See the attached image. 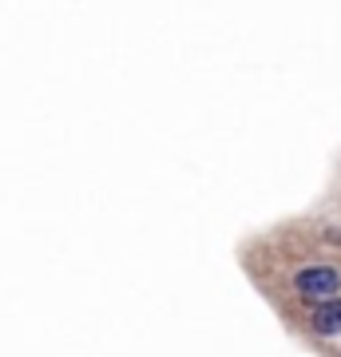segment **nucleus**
Segmentation results:
<instances>
[{
	"instance_id": "1",
	"label": "nucleus",
	"mask_w": 341,
	"mask_h": 357,
	"mask_svg": "<svg viewBox=\"0 0 341 357\" xmlns=\"http://www.w3.org/2000/svg\"><path fill=\"white\" fill-rule=\"evenodd\" d=\"M341 282H338V270H329V266H310L298 274V294H305V298H333V290H338Z\"/></svg>"
},
{
	"instance_id": "2",
	"label": "nucleus",
	"mask_w": 341,
	"mask_h": 357,
	"mask_svg": "<svg viewBox=\"0 0 341 357\" xmlns=\"http://www.w3.org/2000/svg\"><path fill=\"white\" fill-rule=\"evenodd\" d=\"M314 330L317 333H338L341 330V302H321V306L314 310Z\"/></svg>"
}]
</instances>
